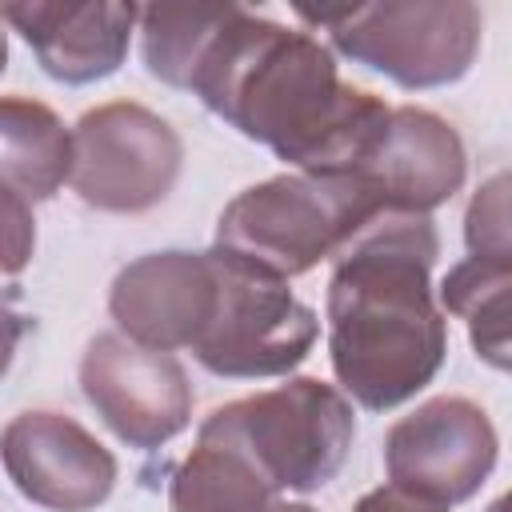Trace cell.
Segmentation results:
<instances>
[{"instance_id": "obj_1", "label": "cell", "mask_w": 512, "mask_h": 512, "mask_svg": "<svg viewBox=\"0 0 512 512\" xmlns=\"http://www.w3.org/2000/svg\"><path fill=\"white\" fill-rule=\"evenodd\" d=\"M208 112L268 144L308 176H352L376 148L392 108L336 76L332 52L300 28L232 4L192 84Z\"/></svg>"}, {"instance_id": "obj_2", "label": "cell", "mask_w": 512, "mask_h": 512, "mask_svg": "<svg viewBox=\"0 0 512 512\" xmlns=\"http://www.w3.org/2000/svg\"><path fill=\"white\" fill-rule=\"evenodd\" d=\"M436 256L432 220L392 208L332 256L328 356L340 388L368 412L404 404L444 364L448 328L428 284Z\"/></svg>"}, {"instance_id": "obj_3", "label": "cell", "mask_w": 512, "mask_h": 512, "mask_svg": "<svg viewBox=\"0 0 512 512\" xmlns=\"http://www.w3.org/2000/svg\"><path fill=\"white\" fill-rule=\"evenodd\" d=\"M376 212H388L356 176L284 172L244 188L216 224V252H228L280 280L332 260Z\"/></svg>"}, {"instance_id": "obj_4", "label": "cell", "mask_w": 512, "mask_h": 512, "mask_svg": "<svg viewBox=\"0 0 512 512\" xmlns=\"http://www.w3.org/2000/svg\"><path fill=\"white\" fill-rule=\"evenodd\" d=\"M352 436L356 416L344 392L316 376H296L216 408L196 440L236 448L272 492H316L344 468Z\"/></svg>"}, {"instance_id": "obj_5", "label": "cell", "mask_w": 512, "mask_h": 512, "mask_svg": "<svg viewBox=\"0 0 512 512\" xmlns=\"http://www.w3.org/2000/svg\"><path fill=\"white\" fill-rule=\"evenodd\" d=\"M296 16L324 28L356 64L384 72L400 88H440L460 80L476 52L484 16L472 0H384L352 8H304Z\"/></svg>"}, {"instance_id": "obj_6", "label": "cell", "mask_w": 512, "mask_h": 512, "mask_svg": "<svg viewBox=\"0 0 512 512\" xmlns=\"http://www.w3.org/2000/svg\"><path fill=\"white\" fill-rule=\"evenodd\" d=\"M216 304L192 356L228 380H264L292 372L316 344L320 320L300 304L288 280L212 248Z\"/></svg>"}, {"instance_id": "obj_7", "label": "cell", "mask_w": 512, "mask_h": 512, "mask_svg": "<svg viewBox=\"0 0 512 512\" xmlns=\"http://www.w3.org/2000/svg\"><path fill=\"white\" fill-rule=\"evenodd\" d=\"M184 164L176 128L144 104L112 100L88 108L72 128V188L100 212L156 208Z\"/></svg>"}, {"instance_id": "obj_8", "label": "cell", "mask_w": 512, "mask_h": 512, "mask_svg": "<svg viewBox=\"0 0 512 512\" xmlns=\"http://www.w3.org/2000/svg\"><path fill=\"white\" fill-rule=\"evenodd\" d=\"M496 428L468 396H432L384 436L388 480L428 504L452 508L480 492L496 468Z\"/></svg>"}, {"instance_id": "obj_9", "label": "cell", "mask_w": 512, "mask_h": 512, "mask_svg": "<svg viewBox=\"0 0 512 512\" xmlns=\"http://www.w3.org/2000/svg\"><path fill=\"white\" fill-rule=\"evenodd\" d=\"M80 388L96 416L132 448H160L188 428L192 384L172 352L100 332L80 360Z\"/></svg>"}, {"instance_id": "obj_10", "label": "cell", "mask_w": 512, "mask_h": 512, "mask_svg": "<svg viewBox=\"0 0 512 512\" xmlns=\"http://www.w3.org/2000/svg\"><path fill=\"white\" fill-rule=\"evenodd\" d=\"M0 464L16 492L48 512H92L116 488V456L60 412H20L8 420Z\"/></svg>"}, {"instance_id": "obj_11", "label": "cell", "mask_w": 512, "mask_h": 512, "mask_svg": "<svg viewBox=\"0 0 512 512\" xmlns=\"http://www.w3.org/2000/svg\"><path fill=\"white\" fill-rule=\"evenodd\" d=\"M216 304L212 252H148L120 268L108 292L112 320L128 340L172 352L192 348Z\"/></svg>"}, {"instance_id": "obj_12", "label": "cell", "mask_w": 512, "mask_h": 512, "mask_svg": "<svg viewBox=\"0 0 512 512\" xmlns=\"http://www.w3.org/2000/svg\"><path fill=\"white\" fill-rule=\"evenodd\" d=\"M464 172L468 156L460 132L428 108L400 104L392 108L376 148L352 176L368 184L384 208L428 216L436 204L460 192Z\"/></svg>"}, {"instance_id": "obj_13", "label": "cell", "mask_w": 512, "mask_h": 512, "mask_svg": "<svg viewBox=\"0 0 512 512\" xmlns=\"http://www.w3.org/2000/svg\"><path fill=\"white\" fill-rule=\"evenodd\" d=\"M140 8L116 0H24L0 4V20H8L40 68L60 84H92L112 76L136 28Z\"/></svg>"}, {"instance_id": "obj_14", "label": "cell", "mask_w": 512, "mask_h": 512, "mask_svg": "<svg viewBox=\"0 0 512 512\" xmlns=\"http://www.w3.org/2000/svg\"><path fill=\"white\" fill-rule=\"evenodd\" d=\"M72 172V132L32 96H0V184L48 200Z\"/></svg>"}, {"instance_id": "obj_15", "label": "cell", "mask_w": 512, "mask_h": 512, "mask_svg": "<svg viewBox=\"0 0 512 512\" xmlns=\"http://www.w3.org/2000/svg\"><path fill=\"white\" fill-rule=\"evenodd\" d=\"M272 488L260 472L228 444L196 440L184 464L172 472V512H268Z\"/></svg>"}, {"instance_id": "obj_16", "label": "cell", "mask_w": 512, "mask_h": 512, "mask_svg": "<svg viewBox=\"0 0 512 512\" xmlns=\"http://www.w3.org/2000/svg\"><path fill=\"white\" fill-rule=\"evenodd\" d=\"M508 288H512V260H492V256L460 260L440 284L444 308L468 320L476 356H484L500 372L508 368Z\"/></svg>"}, {"instance_id": "obj_17", "label": "cell", "mask_w": 512, "mask_h": 512, "mask_svg": "<svg viewBox=\"0 0 512 512\" xmlns=\"http://www.w3.org/2000/svg\"><path fill=\"white\" fill-rule=\"evenodd\" d=\"M232 4H148L140 8V52L156 80L188 88L192 72L228 20Z\"/></svg>"}, {"instance_id": "obj_18", "label": "cell", "mask_w": 512, "mask_h": 512, "mask_svg": "<svg viewBox=\"0 0 512 512\" xmlns=\"http://www.w3.org/2000/svg\"><path fill=\"white\" fill-rule=\"evenodd\" d=\"M464 240L472 256H492V260H512L508 244V176L496 172L468 204L464 220Z\"/></svg>"}, {"instance_id": "obj_19", "label": "cell", "mask_w": 512, "mask_h": 512, "mask_svg": "<svg viewBox=\"0 0 512 512\" xmlns=\"http://www.w3.org/2000/svg\"><path fill=\"white\" fill-rule=\"evenodd\" d=\"M36 248V220L24 196L0 184V272L16 276L28 268Z\"/></svg>"}, {"instance_id": "obj_20", "label": "cell", "mask_w": 512, "mask_h": 512, "mask_svg": "<svg viewBox=\"0 0 512 512\" xmlns=\"http://www.w3.org/2000/svg\"><path fill=\"white\" fill-rule=\"evenodd\" d=\"M352 512H448V508L428 504V500H416V496L400 492L396 484H388V488H372V492H364V496L356 500Z\"/></svg>"}, {"instance_id": "obj_21", "label": "cell", "mask_w": 512, "mask_h": 512, "mask_svg": "<svg viewBox=\"0 0 512 512\" xmlns=\"http://www.w3.org/2000/svg\"><path fill=\"white\" fill-rule=\"evenodd\" d=\"M24 332H28V320L0 300V376L12 368V356H16L20 340H24Z\"/></svg>"}, {"instance_id": "obj_22", "label": "cell", "mask_w": 512, "mask_h": 512, "mask_svg": "<svg viewBox=\"0 0 512 512\" xmlns=\"http://www.w3.org/2000/svg\"><path fill=\"white\" fill-rule=\"evenodd\" d=\"M268 512H316V508H308V504H288V500H272Z\"/></svg>"}, {"instance_id": "obj_23", "label": "cell", "mask_w": 512, "mask_h": 512, "mask_svg": "<svg viewBox=\"0 0 512 512\" xmlns=\"http://www.w3.org/2000/svg\"><path fill=\"white\" fill-rule=\"evenodd\" d=\"M4 64H8V40H4V32H0V72H4Z\"/></svg>"}]
</instances>
